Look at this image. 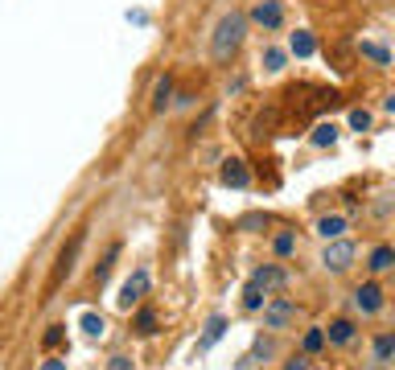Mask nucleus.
I'll use <instances>...</instances> for the list:
<instances>
[{"mask_svg":"<svg viewBox=\"0 0 395 370\" xmlns=\"http://www.w3.org/2000/svg\"><path fill=\"white\" fill-rule=\"evenodd\" d=\"M243 38H247V13H226V17H219V25L210 33V58L215 62H231L239 54V46H243Z\"/></svg>","mask_w":395,"mask_h":370,"instance_id":"nucleus-1","label":"nucleus"},{"mask_svg":"<svg viewBox=\"0 0 395 370\" xmlns=\"http://www.w3.org/2000/svg\"><path fill=\"white\" fill-rule=\"evenodd\" d=\"M354 309L362 313V317H375V313H383V305H387V296H383V288L375 284V280H366V284H358L350 292Z\"/></svg>","mask_w":395,"mask_h":370,"instance_id":"nucleus-2","label":"nucleus"},{"mask_svg":"<svg viewBox=\"0 0 395 370\" xmlns=\"http://www.w3.org/2000/svg\"><path fill=\"white\" fill-rule=\"evenodd\" d=\"M293 317H297V300H288V296H272L263 305V329H288Z\"/></svg>","mask_w":395,"mask_h":370,"instance_id":"nucleus-3","label":"nucleus"},{"mask_svg":"<svg viewBox=\"0 0 395 370\" xmlns=\"http://www.w3.org/2000/svg\"><path fill=\"white\" fill-rule=\"evenodd\" d=\"M354 255H358L354 243L334 239V243H325V251H321V268H330V272H346V268L354 264Z\"/></svg>","mask_w":395,"mask_h":370,"instance_id":"nucleus-4","label":"nucleus"},{"mask_svg":"<svg viewBox=\"0 0 395 370\" xmlns=\"http://www.w3.org/2000/svg\"><path fill=\"white\" fill-rule=\"evenodd\" d=\"M247 21H256L263 33H276L284 25V0H256V8H251Z\"/></svg>","mask_w":395,"mask_h":370,"instance_id":"nucleus-5","label":"nucleus"},{"mask_svg":"<svg viewBox=\"0 0 395 370\" xmlns=\"http://www.w3.org/2000/svg\"><path fill=\"white\" fill-rule=\"evenodd\" d=\"M144 292H148V272H132L124 284H120V309H132V305H140L144 300Z\"/></svg>","mask_w":395,"mask_h":370,"instance_id":"nucleus-6","label":"nucleus"},{"mask_svg":"<svg viewBox=\"0 0 395 370\" xmlns=\"http://www.w3.org/2000/svg\"><path fill=\"white\" fill-rule=\"evenodd\" d=\"M251 284H260L263 292H280V288L288 284V272H284V268H276V264H263V268L251 272Z\"/></svg>","mask_w":395,"mask_h":370,"instance_id":"nucleus-7","label":"nucleus"},{"mask_svg":"<svg viewBox=\"0 0 395 370\" xmlns=\"http://www.w3.org/2000/svg\"><path fill=\"white\" fill-rule=\"evenodd\" d=\"M222 185H226V189H247V185H251V173H247V165H243V161H239V156H231V161H222Z\"/></svg>","mask_w":395,"mask_h":370,"instance_id":"nucleus-8","label":"nucleus"},{"mask_svg":"<svg viewBox=\"0 0 395 370\" xmlns=\"http://www.w3.org/2000/svg\"><path fill=\"white\" fill-rule=\"evenodd\" d=\"M79 247H83V234H75V239H70V247H66V251L58 255V268H54V280H49V288H58L62 280L75 272V255H79Z\"/></svg>","mask_w":395,"mask_h":370,"instance_id":"nucleus-9","label":"nucleus"},{"mask_svg":"<svg viewBox=\"0 0 395 370\" xmlns=\"http://www.w3.org/2000/svg\"><path fill=\"white\" fill-rule=\"evenodd\" d=\"M325 341H330V346H350L354 341V321L350 317H334V321L325 325Z\"/></svg>","mask_w":395,"mask_h":370,"instance_id":"nucleus-10","label":"nucleus"},{"mask_svg":"<svg viewBox=\"0 0 395 370\" xmlns=\"http://www.w3.org/2000/svg\"><path fill=\"white\" fill-rule=\"evenodd\" d=\"M366 268H371L375 276H383V272H392V268H395V247H392V243H379V247L371 251V259H366Z\"/></svg>","mask_w":395,"mask_h":370,"instance_id":"nucleus-11","label":"nucleus"},{"mask_svg":"<svg viewBox=\"0 0 395 370\" xmlns=\"http://www.w3.org/2000/svg\"><path fill=\"white\" fill-rule=\"evenodd\" d=\"M317 234H321L325 243L342 239V234H346V218H342V214H325V218H317Z\"/></svg>","mask_w":395,"mask_h":370,"instance_id":"nucleus-12","label":"nucleus"},{"mask_svg":"<svg viewBox=\"0 0 395 370\" xmlns=\"http://www.w3.org/2000/svg\"><path fill=\"white\" fill-rule=\"evenodd\" d=\"M288 54H293V58H313V54H317V38H313L309 29H297L293 42H288Z\"/></svg>","mask_w":395,"mask_h":370,"instance_id":"nucleus-13","label":"nucleus"},{"mask_svg":"<svg viewBox=\"0 0 395 370\" xmlns=\"http://www.w3.org/2000/svg\"><path fill=\"white\" fill-rule=\"evenodd\" d=\"M268 300H272V296L263 292L260 284H251V280H247V288H243V309H247V313H263V305H268Z\"/></svg>","mask_w":395,"mask_h":370,"instance_id":"nucleus-14","label":"nucleus"},{"mask_svg":"<svg viewBox=\"0 0 395 370\" xmlns=\"http://www.w3.org/2000/svg\"><path fill=\"white\" fill-rule=\"evenodd\" d=\"M358 54H362L366 62H375V66H392V49L379 46V42H358Z\"/></svg>","mask_w":395,"mask_h":370,"instance_id":"nucleus-15","label":"nucleus"},{"mask_svg":"<svg viewBox=\"0 0 395 370\" xmlns=\"http://www.w3.org/2000/svg\"><path fill=\"white\" fill-rule=\"evenodd\" d=\"M222 333H226V317H222V313H215V317L206 321V333H202V341H198V350H210V346L219 341Z\"/></svg>","mask_w":395,"mask_h":370,"instance_id":"nucleus-16","label":"nucleus"},{"mask_svg":"<svg viewBox=\"0 0 395 370\" xmlns=\"http://www.w3.org/2000/svg\"><path fill=\"white\" fill-rule=\"evenodd\" d=\"M309 144H313V148H334V144H338V124H317L313 136H309Z\"/></svg>","mask_w":395,"mask_h":370,"instance_id":"nucleus-17","label":"nucleus"},{"mask_svg":"<svg viewBox=\"0 0 395 370\" xmlns=\"http://www.w3.org/2000/svg\"><path fill=\"white\" fill-rule=\"evenodd\" d=\"M169 99H173V79L165 74V79H157V87H153V111H165Z\"/></svg>","mask_w":395,"mask_h":370,"instance_id":"nucleus-18","label":"nucleus"},{"mask_svg":"<svg viewBox=\"0 0 395 370\" xmlns=\"http://www.w3.org/2000/svg\"><path fill=\"white\" fill-rule=\"evenodd\" d=\"M132 329H136V337H153V333H157V313H153V309H140V313L132 317Z\"/></svg>","mask_w":395,"mask_h":370,"instance_id":"nucleus-19","label":"nucleus"},{"mask_svg":"<svg viewBox=\"0 0 395 370\" xmlns=\"http://www.w3.org/2000/svg\"><path fill=\"white\" fill-rule=\"evenodd\" d=\"M330 341H325V325H313V329H305V337H301V350L305 354H317V350H325Z\"/></svg>","mask_w":395,"mask_h":370,"instance_id":"nucleus-20","label":"nucleus"},{"mask_svg":"<svg viewBox=\"0 0 395 370\" xmlns=\"http://www.w3.org/2000/svg\"><path fill=\"white\" fill-rule=\"evenodd\" d=\"M395 354V337L392 333H383V337H375V350H371V358H375V367H383V362H392Z\"/></svg>","mask_w":395,"mask_h":370,"instance_id":"nucleus-21","label":"nucleus"},{"mask_svg":"<svg viewBox=\"0 0 395 370\" xmlns=\"http://www.w3.org/2000/svg\"><path fill=\"white\" fill-rule=\"evenodd\" d=\"M260 62H263V70H268V74H280V70H284V62H288V54H284V49H276V46H268Z\"/></svg>","mask_w":395,"mask_h":370,"instance_id":"nucleus-22","label":"nucleus"},{"mask_svg":"<svg viewBox=\"0 0 395 370\" xmlns=\"http://www.w3.org/2000/svg\"><path fill=\"white\" fill-rule=\"evenodd\" d=\"M272 251H276L280 259H288V255L297 251V234H293V231H280L276 239H272Z\"/></svg>","mask_w":395,"mask_h":370,"instance_id":"nucleus-23","label":"nucleus"},{"mask_svg":"<svg viewBox=\"0 0 395 370\" xmlns=\"http://www.w3.org/2000/svg\"><path fill=\"white\" fill-rule=\"evenodd\" d=\"M116 255H120V243H111V247H107V255H103V264L95 268V284H103V280L111 276V264H116Z\"/></svg>","mask_w":395,"mask_h":370,"instance_id":"nucleus-24","label":"nucleus"},{"mask_svg":"<svg viewBox=\"0 0 395 370\" xmlns=\"http://www.w3.org/2000/svg\"><path fill=\"white\" fill-rule=\"evenodd\" d=\"M83 329H87V337H103V329H107V325H103L99 313H83Z\"/></svg>","mask_w":395,"mask_h":370,"instance_id":"nucleus-25","label":"nucleus"},{"mask_svg":"<svg viewBox=\"0 0 395 370\" xmlns=\"http://www.w3.org/2000/svg\"><path fill=\"white\" fill-rule=\"evenodd\" d=\"M62 337H66V325H49L45 337H42V346L45 350H54V346H62Z\"/></svg>","mask_w":395,"mask_h":370,"instance_id":"nucleus-26","label":"nucleus"},{"mask_svg":"<svg viewBox=\"0 0 395 370\" xmlns=\"http://www.w3.org/2000/svg\"><path fill=\"white\" fill-rule=\"evenodd\" d=\"M350 128L354 132H366V128H371V111H366V107H354L350 111Z\"/></svg>","mask_w":395,"mask_h":370,"instance_id":"nucleus-27","label":"nucleus"},{"mask_svg":"<svg viewBox=\"0 0 395 370\" xmlns=\"http://www.w3.org/2000/svg\"><path fill=\"white\" fill-rule=\"evenodd\" d=\"M107 370H136V362H132V358H124V354H116V358L107 362Z\"/></svg>","mask_w":395,"mask_h":370,"instance_id":"nucleus-28","label":"nucleus"},{"mask_svg":"<svg viewBox=\"0 0 395 370\" xmlns=\"http://www.w3.org/2000/svg\"><path fill=\"white\" fill-rule=\"evenodd\" d=\"M263 223H268V218H263V214H247V218H243V223H239V227H243V231H251V227H263Z\"/></svg>","mask_w":395,"mask_h":370,"instance_id":"nucleus-29","label":"nucleus"},{"mask_svg":"<svg viewBox=\"0 0 395 370\" xmlns=\"http://www.w3.org/2000/svg\"><path fill=\"white\" fill-rule=\"evenodd\" d=\"M284 370H313V367H309V358H293V362H284Z\"/></svg>","mask_w":395,"mask_h":370,"instance_id":"nucleus-30","label":"nucleus"},{"mask_svg":"<svg viewBox=\"0 0 395 370\" xmlns=\"http://www.w3.org/2000/svg\"><path fill=\"white\" fill-rule=\"evenodd\" d=\"M42 370H66V362L62 358H49V362H42Z\"/></svg>","mask_w":395,"mask_h":370,"instance_id":"nucleus-31","label":"nucleus"},{"mask_svg":"<svg viewBox=\"0 0 395 370\" xmlns=\"http://www.w3.org/2000/svg\"><path fill=\"white\" fill-rule=\"evenodd\" d=\"M387 111L395 115V95H387Z\"/></svg>","mask_w":395,"mask_h":370,"instance_id":"nucleus-32","label":"nucleus"},{"mask_svg":"<svg viewBox=\"0 0 395 370\" xmlns=\"http://www.w3.org/2000/svg\"><path fill=\"white\" fill-rule=\"evenodd\" d=\"M392 247H395V243H392Z\"/></svg>","mask_w":395,"mask_h":370,"instance_id":"nucleus-33","label":"nucleus"}]
</instances>
